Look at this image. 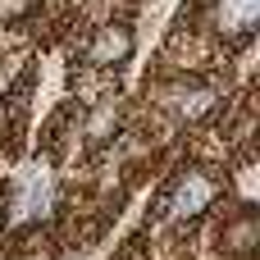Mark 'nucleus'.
Wrapping results in <instances>:
<instances>
[{
    "mask_svg": "<svg viewBox=\"0 0 260 260\" xmlns=\"http://www.w3.org/2000/svg\"><path fill=\"white\" fill-rule=\"evenodd\" d=\"M133 50H137V32L128 27V23H101V27H91V37H87V46H82V64H91V69H119V64H128L133 59Z\"/></svg>",
    "mask_w": 260,
    "mask_h": 260,
    "instance_id": "1",
    "label": "nucleus"
},
{
    "mask_svg": "<svg viewBox=\"0 0 260 260\" xmlns=\"http://www.w3.org/2000/svg\"><path fill=\"white\" fill-rule=\"evenodd\" d=\"M219 256L229 260H247L251 251L260 247V219L251 206H238L233 215H224V224H219Z\"/></svg>",
    "mask_w": 260,
    "mask_h": 260,
    "instance_id": "2",
    "label": "nucleus"
},
{
    "mask_svg": "<svg viewBox=\"0 0 260 260\" xmlns=\"http://www.w3.org/2000/svg\"><path fill=\"white\" fill-rule=\"evenodd\" d=\"M73 96L91 110V105H101V101H114V73L110 69H91V64H82L78 73H73Z\"/></svg>",
    "mask_w": 260,
    "mask_h": 260,
    "instance_id": "3",
    "label": "nucleus"
},
{
    "mask_svg": "<svg viewBox=\"0 0 260 260\" xmlns=\"http://www.w3.org/2000/svg\"><path fill=\"white\" fill-rule=\"evenodd\" d=\"M119 123H123L119 101H101V105H91V110H87V119H82V133H78V137H87L91 146H101V142L119 137Z\"/></svg>",
    "mask_w": 260,
    "mask_h": 260,
    "instance_id": "4",
    "label": "nucleus"
},
{
    "mask_svg": "<svg viewBox=\"0 0 260 260\" xmlns=\"http://www.w3.org/2000/svg\"><path fill=\"white\" fill-rule=\"evenodd\" d=\"M32 9H37V0H0V27H9V23H23Z\"/></svg>",
    "mask_w": 260,
    "mask_h": 260,
    "instance_id": "5",
    "label": "nucleus"
},
{
    "mask_svg": "<svg viewBox=\"0 0 260 260\" xmlns=\"http://www.w3.org/2000/svg\"><path fill=\"white\" fill-rule=\"evenodd\" d=\"M18 260H50V256H46V251H32V247H23V251H18Z\"/></svg>",
    "mask_w": 260,
    "mask_h": 260,
    "instance_id": "6",
    "label": "nucleus"
},
{
    "mask_svg": "<svg viewBox=\"0 0 260 260\" xmlns=\"http://www.w3.org/2000/svg\"><path fill=\"white\" fill-rule=\"evenodd\" d=\"M0 224H5V192H0Z\"/></svg>",
    "mask_w": 260,
    "mask_h": 260,
    "instance_id": "7",
    "label": "nucleus"
},
{
    "mask_svg": "<svg viewBox=\"0 0 260 260\" xmlns=\"http://www.w3.org/2000/svg\"><path fill=\"white\" fill-rule=\"evenodd\" d=\"M123 260H137V256H123Z\"/></svg>",
    "mask_w": 260,
    "mask_h": 260,
    "instance_id": "8",
    "label": "nucleus"
}]
</instances>
